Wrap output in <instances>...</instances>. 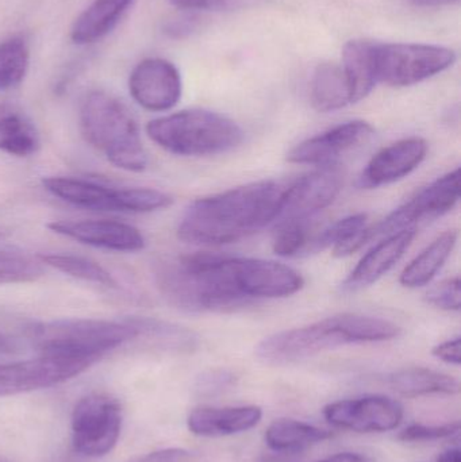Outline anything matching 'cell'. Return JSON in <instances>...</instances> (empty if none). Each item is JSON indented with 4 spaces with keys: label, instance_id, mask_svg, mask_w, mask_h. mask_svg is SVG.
I'll use <instances>...</instances> for the list:
<instances>
[{
    "label": "cell",
    "instance_id": "83f0119b",
    "mask_svg": "<svg viewBox=\"0 0 461 462\" xmlns=\"http://www.w3.org/2000/svg\"><path fill=\"white\" fill-rule=\"evenodd\" d=\"M30 51L23 38L13 37L0 42V91L15 88L26 78Z\"/></svg>",
    "mask_w": 461,
    "mask_h": 462
},
{
    "label": "cell",
    "instance_id": "cb8c5ba5",
    "mask_svg": "<svg viewBox=\"0 0 461 462\" xmlns=\"http://www.w3.org/2000/svg\"><path fill=\"white\" fill-rule=\"evenodd\" d=\"M310 97L311 105L319 113H333L352 105L343 68L330 62L319 64L311 79Z\"/></svg>",
    "mask_w": 461,
    "mask_h": 462
},
{
    "label": "cell",
    "instance_id": "603a6c76",
    "mask_svg": "<svg viewBox=\"0 0 461 462\" xmlns=\"http://www.w3.org/2000/svg\"><path fill=\"white\" fill-rule=\"evenodd\" d=\"M389 385L402 396L419 398L427 395H456L459 380L427 368H406L389 376Z\"/></svg>",
    "mask_w": 461,
    "mask_h": 462
},
{
    "label": "cell",
    "instance_id": "8992f818",
    "mask_svg": "<svg viewBox=\"0 0 461 462\" xmlns=\"http://www.w3.org/2000/svg\"><path fill=\"white\" fill-rule=\"evenodd\" d=\"M146 134L168 153L180 157L227 153L244 141L243 129L233 119L203 108L153 119L146 126Z\"/></svg>",
    "mask_w": 461,
    "mask_h": 462
},
{
    "label": "cell",
    "instance_id": "9c48e42d",
    "mask_svg": "<svg viewBox=\"0 0 461 462\" xmlns=\"http://www.w3.org/2000/svg\"><path fill=\"white\" fill-rule=\"evenodd\" d=\"M459 200L460 170L456 168L425 187L416 197L389 214L383 221L371 226L367 225L362 231L363 241L367 245L381 236L416 227L419 222L440 218L454 210Z\"/></svg>",
    "mask_w": 461,
    "mask_h": 462
},
{
    "label": "cell",
    "instance_id": "e575fe53",
    "mask_svg": "<svg viewBox=\"0 0 461 462\" xmlns=\"http://www.w3.org/2000/svg\"><path fill=\"white\" fill-rule=\"evenodd\" d=\"M183 10L238 11L257 7L267 0H168Z\"/></svg>",
    "mask_w": 461,
    "mask_h": 462
},
{
    "label": "cell",
    "instance_id": "d6a6232c",
    "mask_svg": "<svg viewBox=\"0 0 461 462\" xmlns=\"http://www.w3.org/2000/svg\"><path fill=\"white\" fill-rule=\"evenodd\" d=\"M459 433L460 422L446 423L441 426L411 425L398 434V439L403 442L438 441L452 439Z\"/></svg>",
    "mask_w": 461,
    "mask_h": 462
},
{
    "label": "cell",
    "instance_id": "6da1fadb",
    "mask_svg": "<svg viewBox=\"0 0 461 462\" xmlns=\"http://www.w3.org/2000/svg\"><path fill=\"white\" fill-rule=\"evenodd\" d=\"M154 277L162 298L186 312L233 311L289 298L305 285L302 274L284 263L211 253L161 261Z\"/></svg>",
    "mask_w": 461,
    "mask_h": 462
},
{
    "label": "cell",
    "instance_id": "d590c367",
    "mask_svg": "<svg viewBox=\"0 0 461 462\" xmlns=\"http://www.w3.org/2000/svg\"><path fill=\"white\" fill-rule=\"evenodd\" d=\"M130 462H202V460L199 456L189 450L171 448V449L156 450V452L140 456Z\"/></svg>",
    "mask_w": 461,
    "mask_h": 462
},
{
    "label": "cell",
    "instance_id": "30bf717a",
    "mask_svg": "<svg viewBox=\"0 0 461 462\" xmlns=\"http://www.w3.org/2000/svg\"><path fill=\"white\" fill-rule=\"evenodd\" d=\"M122 409L116 399L91 393L76 403L72 412V445L84 457H103L121 436Z\"/></svg>",
    "mask_w": 461,
    "mask_h": 462
},
{
    "label": "cell",
    "instance_id": "74e56055",
    "mask_svg": "<svg viewBox=\"0 0 461 462\" xmlns=\"http://www.w3.org/2000/svg\"><path fill=\"white\" fill-rule=\"evenodd\" d=\"M19 350H21V345L18 339L0 328V357L16 355Z\"/></svg>",
    "mask_w": 461,
    "mask_h": 462
},
{
    "label": "cell",
    "instance_id": "d6986e66",
    "mask_svg": "<svg viewBox=\"0 0 461 462\" xmlns=\"http://www.w3.org/2000/svg\"><path fill=\"white\" fill-rule=\"evenodd\" d=\"M263 411L257 406L200 407L187 420L189 430L199 437H225L244 433L259 425Z\"/></svg>",
    "mask_w": 461,
    "mask_h": 462
},
{
    "label": "cell",
    "instance_id": "1f68e13d",
    "mask_svg": "<svg viewBox=\"0 0 461 462\" xmlns=\"http://www.w3.org/2000/svg\"><path fill=\"white\" fill-rule=\"evenodd\" d=\"M460 277H449L430 288L425 300L430 306L443 311L457 312L461 309Z\"/></svg>",
    "mask_w": 461,
    "mask_h": 462
},
{
    "label": "cell",
    "instance_id": "5b68a950",
    "mask_svg": "<svg viewBox=\"0 0 461 462\" xmlns=\"http://www.w3.org/2000/svg\"><path fill=\"white\" fill-rule=\"evenodd\" d=\"M80 127L87 143L116 168L143 172L148 167L137 121L113 95L99 89L87 94L80 107Z\"/></svg>",
    "mask_w": 461,
    "mask_h": 462
},
{
    "label": "cell",
    "instance_id": "484cf974",
    "mask_svg": "<svg viewBox=\"0 0 461 462\" xmlns=\"http://www.w3.org/2000/svg\"><path fill=\"white\" fill-rule=\"evenodd\" d=\"M41 148L40 134L34 125L21 114H0V151L16 157H30Z\"/></svg>",
    "mask_w": 461,
    "mask_h": 462
},
{
    "label": "cell",
    "instance_id": "f546056e",
    "mask_svg": "<svg viewBox=\"0 0 461 462\" xmlns=\"http://www.w3.org/2000/svg\"><path fill=\"white\" fill-rule=\"evenodd\" d=\"M310 221L279 222L272 239V250L281 257L303 254L310 242Z\"/></svg>",
    "mask_w": 461,
    "mask_h": 462
},
{
    "label": "cell",
    "instance_id": "ffe728a7",
    "mask_svg": "<svg viewBox=\"0 0 461 462\" xmlns=\"http://www.w3.org/2000/svg\"><path fill=\"white\" fill-rule=\"evenodd\" d=\"M343 70L348 81L352 103L365 99L375 88L376 42L367 40H352L344 45Z\"/></svg>",
    "mask_w": 461,
    "mask_h": 462
},
{
    "label": "cell",
    "instance_id": "ac0fdd59",
    "mask_svg": "<svg viewBox=\"0 0 461 462\" xmlns=\"http://www.w3.org/2000/svg\"><path fill=\"white\" fill-rule=\"evenodd\" d=\"M416 236L417 227H410L378 242L344 280L341 291L344 293H355L375 284L403 257Z\"/></svg>",
    "mask_w": 461,
    "mask_h": 462
},
{
    "label": "cell",
    "instance_id": "9a60e30c",
    "mask_svg": "<svg viewBox=\"0 0 461 462\" xmlns=\"http://www.w3.org/2000/svg\"><path fill=\"white\" fill-rule=\"evenodd\" d=\"M373 132V125L362 119L344 122L298 143L287 153V162L291 164L329 167L338 157L370 140Z\"/></svg>",
    "mask_w": 461,
    "mask_h": 462
},
{
    "label": "cell",
    "instance_id": "ee69618b",
    "mask_svg": "<svg viewBox=\"0 0 461 462\" xmlns=\"http://www.w3.org/2000/svg\"><path fill=\"white\" fill-rule=\"evenodd\" d=\"M0 238H2V234H0Z\"/></svg>",
    "mask_w": 461,
    "mask_h": 462
},
{
    "label": "cell",
    "instance_id": "b9f144b4",
    "mask_svg": "<svg viewBox=\"0 0 461 462\" xmlns=\"http://www.w3.org/2000/svg\"><path fill=\"white\" fill-rule=\"evenodd\" d=\"M438 462H461L460 450L451 449L438 456Z\"/></svg>",
    "mask_w": 461,
    "mask_h": 462
},
{
    "label": "cell",
    "instance_id": "4fadbf2b",
    "mask_svg": "<svg viewBox=\"0 0 461 462\" xmlns=\"http://www.w3.org/2000/svg\"><path fill=\"white\" fill-rule=\"evenodd\" d=\"M343 189L340 172L329 167L302 176L284 189L275 224L284 221H310L329 208Z\"/></svg>",
    "mask_w": 461,
    "mask_h": 462
},
{
    "label": "cell",
    "instance_id": "f1b7e54d",
    "mask_svg": "<svg viewBox=\"0 0 461 462\" xmlns=\"http://www.w3.org/2000/svg\"><path fill=\"white\" fill-rule=\"evenodd\" d=\"M45 274L43 263L24 253L0 249V285L34 282Z\"/></svg>",
    "mask_w": 461,
    "mask_h": 462
},
{
    "label": "cell",
    "instance_id": "7bdbcfd3",
    "mask_svg": "<svg viewBox=\"0 0 461 462\" xmlns=\"http://www.w3.org/2000/svg\"><path fill=\"white\" fill-rule=\"evenodd\" d=\"M0 462H11V461H8V460H5V458L0 457Z\"/></svg>",
    "mask_w": 461,
    "mask_h": 462
},
{
    "label": "cell",
    "instance_id": "60d3db41",
    "mask_svg": "<svg viewBox=\"0 0 461 462\" xmlns=\"http://www.w3.org/2000/svg\"><path fill=\"white\" fill-rule=\"evenodd\" d=\"M419 5H425V7H440V5H452L459 3V0H411Z\"/></svg>",
    "mask_w": 461,
    "mask_h": 462
},
{
    "label": "cell",
    "instance_id": "44dd1931",
    "mask_svg": "<svg viewBox=\"0 0 461 462\" xmlns=\"http://www.w3.org/2000/svg\"><path fill=\"white\" fill-rule=\"evenodd\" d=\"M133 0H95L76 18L70 38L78 45L102 40L124 15Z\"/></svg>",
    "mask_w": 461,
    "mask_h": 462
},
{
    "label": "cell",
    "instance_id": "ba28073f",
    "mask_svg": "<svg viewBox=\"0 0 461 462\" xmlns=\"http://www.w3.org/2000/svg\"><path fill=\"white\" fill-rule=\"evenodd\" d=\"M456 62L452 49L425 43L376 42L378 81L392 87H410L440 75Z\"/></svg>",
    "mask_w": 461,
    "mask_h": 462
},
{
    "label": "cell",
    "instance_id": "4dcf8cb0",
    "mask_svg": "<svg viewBox=\"0 0 461 462\" xmlns=\"http://www.w3.org/2000/svg\"><path fill=\"white\" fill-rule=\"evenodd\" d=\"M367 214L360 213L346 217V218L335 222V224L330 225L322 233H319L318 236L310 239L303 254L322 252V250L329 249V247L333 249V247L340 245L341 242L354 236L363 227L367 226Z\"/></svg>",
    "mask_w": 461,
    "mask_h": 462
},
{
    "label": "cell",
    "instance_id": "4316f807",
    "mask_svg": "<svg viewBox=\"0 0 461 462\" xmlns=\"http://www.w3.org/2000/svg\"><path fill=\"white\" fill-rule=\"evenodd\" d=\"M38 260L43 265L51 266L75 279L106 285V287H116V280L114 279L113 274L91 258L61 254V253H46V254H38Z\"/></svg>",
    "mask_w": 461,
    "mask_h": 462
},
{
    "label": "cell",
    "instance_id": "8d00e7d4",
    "mask_svg": "<svg viewBox=\"0 0 461 462\" xmlns=\"http://www.w3.org/2000/svg\"><path fill=\"white\" fill-rule=\"evenodd\" d=\"M432 355L443 363L451 364V365H460L461 363V338L448 339L441 342L438 346L433 347Z\"/></svg>",
    "mask_w": 461,
    "mask_h": 462
},
{
    "label": "cell",
    "instance_id": "7c38bea8",
    "mask_svg": "<svg viewBox=\"0 0 461 462\" xmlns=\"http://www.w3.org/2000/svg\"><path fill=\"white\" fill-rule=\"evenodd\" d=\"M402 404L383 395L344 399L327 404L324 417L330 425L356 433L394 430L403 420Z\"/></svg>",
    "mask_w": 461,
    "mask_h": 462
},
{
    "label": "cell",
    "instance_id": "277c9868",
    "mask_svg": "<svg viewBox=\"0 0 461 462\" xmlns=\"http://www.w3.org/2000/svg\"><path fill=\"white\" fill-rule=\"evenodd\" d=\"M22 334L40 356L97 363L106 353L138 338L140 328L133 319L114 322L76 318L29 323Z\"/></svg>",
    "mask_w": 461,
    "mask_h": 462
},
{
    "label": "cell",
    "instance_id": "3957f363",
    "mask_svg": "<svg viewBox=\"0 0 461 462\" xmlns=\"http://www.w3.org/2000/svg\"><path fill=\"white\" fill-rule=\"evenodd\" d=\"M401 331L400 326L378 317L333 315L267 337L257 345L256 357L268 365H289L346 345L392 341Z\"/></svg>",
    "mask_w": 461,
    "mask_h": 462
},
{
    "label": "cell",
    "instance_id": "2e32d148",
    "mask_svg": "<svg viewBox=\"0 0 461 462\" xmlns=\"http://www.w3.org/2000/svg\"><path fill=\"white\" fill-rule=\"evenodd\" d=\"M424 138L410 137L397 141L379 151L359 176L360 189H373L408 178L427 159Z\"/></svg>",
    "mask_w": 461,
    "mask_h": 462
},
{
    "label": "cell",
    "instance_id": "7a4b0ae2",
    "mask_svg": "<svg viewBox=\"0 0 461 462\" xmlns=\"http://www.w3.org/2000/svg\"><path fill=\"white\" fill-rule=\"evenodd\" d=\"M284 189L278 181L262 180L194 200L181 217L178 236L200 246L248 238L276 222Z\"/></svg>",
    "mask_w": 461,
    "mask_h": 462
},
{
    "label": "cell",
    "instance_id": "52a82bcc",
    "mask_svg": "<svg viewBox=\"0 0 461 462\" xmlns=\"http://www.w3.org/2000/svg\"><path fill=\"white\" fill-rule=\"evenodd\" d=\"M42 184L53 197L84 210L141 214L162 210L173 203L170 195L153 189H115L84 179L64 176L43 179Z\"/></svg>",
    "mask_w": 461,
    "mask_h": 462
},
{
    "label": "cell",
    "instance_id": "7402d4cb",
    "mask_svg": "<svg viewBox=\"0 0 461 462\" xmlns=\"http://www.w3.org/2000/svg\"><path fill=\"white\" fill-rule=\"evenodd\" d=\"M459 233L456 230H448L438 236L403 269L400 276L401 284L406 288H420L429 284L451 257Z\"/></svg>",
    "mask_w": 461,
    "mask_h": 462
},
{
    "label": "cell",
    "instance_id": "f35d334b",
    "mask_svg": "<svg viewBox=\"0 0 461 462\" xmlns=\"http://www.w3.org/2000/svg\"><path fill=\"white\" fill-rule=\"evenodd\" d=\"M317 462H376L373 457L360 453L344 452L337 455L329 456Z\"/></svg>",
    "mask_w": 461,
    "mask_h": 462
},
{
    "label": "cell",
    "instance_id": "e0dca14e",
    "mask_svg": "<svg viewBox=\"0 0 461 462\" xmlns=\"http://www.w3.org/2000/svg\"><path fill=\"white\" fill-rule=\"evenodd\" d=\"M48 229L80 244L114 252H140L145 247L141 231L124 222L107 221H54Z\"/></svg>",
    "mask_w": 461,
    "mask_h": 462
},
{
    "label": "cell",
    "instance_id": "ab89813d",
    "mask_svg": "<svg viewBox=\"0 0 461 462\" xmlns=\"http://www.w3.org/2000/svg\"><path fill=\"white\" fill-rule=\"evenodd\" d=\"M195 29V21L191 18L180 19V22L176 21L175 23L168 27V32L175 35V37H183V35L189 34Z\"/></svg>",
    "mask_w": 461,
    "mask_h": 462
},
{
    "label": "cell",
    "instance_id": "8fae6325",
    "mask_svg": "<svg viewBox=\"0 0 461 462\" xmlns=\"http://www.w3.org/2000/svg\"><path fill=\"white\" fill-rule=\"evenodd\" d=\"M95 361L38 356L32 360L0 364V396L32 393L61 384L83 374Z\"/></svg>",
    "mask_w": 461,
    "mask_h": 462
},
{
    "label": "cell",
    "instance_id": "5bb4252c",
    "mask_svg": "<svg viewBox=\"0 0 461 462\" xmlns=\"http://www.w3.org/2000/svg\"><path fill=\"white\" fill-rule=\"evenodd\" d=\"M129 91L137 105L161 113L178 105L181 97V76L178 68L164 59H145L130 73Z\"/></svg>",
    "mask_w": 461,
    "mask_h": 462
},
{
    "label": "cell",
    "instance_id": "836d02e7",
    "mask_svg": "<svg viewBox=\"0 0 461 462\" xmlns=\"http://www.w3.org/2000/svg\"><path fill=\"white\" fill-rule=\"evenodd\" d=\"M235 374L227 369H210L203 372L198 377L195 390L199 395L211 396L221 395L226 391L232 390L235 385Z\"/></svg>",
    "mask_w": 461,
    "mask_h": 462
},
{
    "label": "cell",
    "instance_id": "d4e9b609",
    "mask_svg": "<svg viewBox=\"0 0 461 462\" xmlns=\"http://www.w3.org/2000/svg\"><path fill=\"white\" fill-rule=\"evenodd\" d=\"M332 431L295 420H278L265 431L270 449L281 453H295L332 439Z\"/></svg>",
    "mask_w": 461,
    "mask_h": 462
}]
</instances>
